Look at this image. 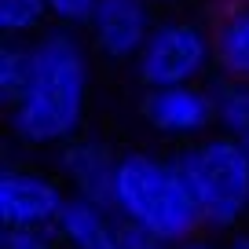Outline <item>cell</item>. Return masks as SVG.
<instances>
[{
	"mask_svg": "<svg viewBox=\"0 0 249 249\" xmlns=\"http://www.w3.org/2000/svg\"><path fill=\"white\" fill-rule=\"evenodd\" d=\"M52 26L55 22L44 0H0V33H4V40H37Z\"/></svg>",
	"mask_w": 249,
	"mask_h": 249,
	"instance_id": "7c38bea8",
	"label": "cell"
},
{
	"mask_svg": "<svg viewBox=\"0 0 249 249\" xmlns=\"http://www.w3.org/2000/svg\"><path fill=\"white\" fill-rule=\"evenodd\" d=\"M150 4H154V8L161 11V15H165V11H176L179 4H183V0H150Z\"/></svg>",
	"mask_w": 249,
	"mask_h": 249,
	"instance_id": "d6986e66",
	"label": "cell"
},
{
	"mask_svg": "<svg viewBox=\"0 0 249 249\" xmlns=\"http://www.w3.org/2000/svg\"><path fill=\"white\" fill-rule=\"evenodd\" d=\"M117 161H121V150H114V143H107L103 136L85 132L55 154V172L66 183L70 198L114 209Z\"/></svg>",
	"mask_w": 249,
	"mask_h": 249,
	"instance_id": "ba28073f",
	"label": "cell"
},
{
	"mask_svg": "<svg viewBox=\"0 0 249 249\" xmlns=\"http://www.w3.org/2000/svg\"><path fill=\"white\" fill-rule=\"evenodd\" d=\"M183 249H227L220 238H213V234H202V238H195V242H187Z\"/></svg>",
	"mask_w": 249,
	"mask_h": 249,
	"instance_id": "e0dca14e",
	"label": "cell"
},
{
	"mask_svg": "<svg viewBox=\"0 0 249 249\" xmlns=\"http://www.w3.org/2000/svg\"><path fill=\"white\" fill-rule=\"evenodd\" d=\"M95 55L81 30L52 26L33 40V70L11 103L8 132L22 150H55L88 132Z\"/></svg>",
	"mask_w": 249,
	"mask_h": 249,
	"instance_id": "6da1fadb",
	"label": "cell"
},
{
	"mask_svg": "<svg viewBox=\"0 0 249 249\" xmlns=\"http://www.w3.org/2000/svg\"><path fill=\"white\" fill-rule=\"evenodd\" d=\"M33 70V40H0V107L8 110L22 95Z\"/></svg>",
	"mask_w": 249,
	"mask_h": 249,
	"instance_id": "4fadbf2b",
	"label": "cell"
},
{
	"mask_svg": "<svg viewBox=\"0 0 249 249\" xmlns=\"http://www.w3.org/2000/svg\"><path fill=\"white\" fill-rule=\"evenodd\" d=\"M224 246L227 249H249V227H246V231H238V234H231Z\"/></svg>",
	"mask_w": 249,
	"mask_h": 249,
	"instance_id": "ac0fdd59",
	"label": "cell"
},
{
	"mask_svg": "<svg viewBox=\"0 0 249 249\" xmlns=\"http://www.w3.org/2000/svg\"><path fill=\"white\" fill-rule=\"evenodd\" d=\"M0 249H66L55 231H4Z\"/></svg>",
	"mask_w": 249,
	"mask_h": 249,
	"instance_id": "9a60e30c",
	"label": "cell"
},
{
	"mask_svg": "<svg viewBox=\"0 0 249 249\" xmlns=\"http://www.w3.org/2000/svg\"><path fill=\"white\" fill-rule=\"evenodd\" d=\"M213 95H216V132L234 140L249 154V85L216 77Z\"/></svg>",
	"mask_w": 249,
	"mask_h": 249,
	"instance_id": "8fae6325",
	"label": "cell"
},
{
	"mask_svg": "<svg viewBox=\"0 0 249 249\" xmlns=\"http://www.w3.org/2000/svg\"><path fill=\"white\" fill-rule=\"evenodd\" d=\"M55 234L66 249H128V227L114 216V209L81 198H70Z\"/></svg>",
	"mask_w": 249,
	"mask_h": 249,
	"instance_id": "9c48e42d",
	"label": "cell"
},
{
	"mask_svg": "<svg viewBox=\"0 0 249 249\" xmlns=\"http://www.w3.org/2000/svg\"><path fill=\"white\" fill-rule=\"evenodd\" d=\"M70 205V191L55 169L4 161L0 169V220L4 231H55Z\"/></svg>",
	"mask_w": 249,
	"mask_h": 249,
	"instance_id": "5b68a950",
	"label": "cell"
},
{
	"mask_svg": "<svg viewBox=\"0 0 249 249\" xmlns=\"http://www.w3.org/2000/svg\"><path fill=\"white\" fill-rule=\"evenodd\" d=\"M216 77L249 85V0H224L213 15Z\"/></svg>",
	"mask_w": 249,
	"mask_h": 249,
	"instance_id": "30bf717a",
	"label": "cell"
},
{
	"mask_svg": "<svg viewBox=\"0 0 249 249\" xmlns=\"http://www.w3.org/2000/svg\"><path fill=\"white\" fill-rule=\"evenodd\" d=\"M114 216L128 231H140L154 242L183 249L202 238V216L187 191L172 154L147 147L121 150L114 179Z\"/></svg>",
	"mask_w": 249,
	"mask_h": 249,
	"instance_id": "7a4b0ae2",
	"label": "cell"
},
{
	"mask_svg": "<svg viewBox=\"0 0 249 249\" xmlns=\"http://www.w3.org/2000/svg\"><path fill=\"white\" fill-rule=\"evenodd\" d=\"M128 249H172V246L154 242V238H147V234H140V231H128Z\"/></svg>",
	"mask_w": 249,
	"mask_h": 249,
	"instance_id": "2e32d148",
	"label": "cell"
},
{
	"mask_svg": "<svg viewBox=\"0 0 249 249\" xmlns=\"http://www.w3.org/2000/svg\"><path fill=\"white\" fill-rule=\"evenodd\" d=\"M132 77L143 92L216 81V40L213 26L183 11H165L150 33L147 48L132 62Z\"/></svg>",
	"mask_w": 249,
	"mask_h": 249,
	"instance_id": "277c9868",
	"label": "cell"
},
{
	"mask_svg": "<svg viewBox=\"0 0 249 249\" xmlns=\"http://www.w3.org/2000/svg\"><path fill=\"white\" fill-rule=\"evenodd\" d=\"M140 117L158 140L176 150L216 132V95L213 85L154 88L140 95Z\"/></svg>",
	"mask_w": 249,
	"mask_h": 249,
	"instance_id": "8992f818",
	"label": "cell"
},
{
	"mask_svg": "<svg viewBox=\"0 0 249 249\" xmlns=\"http://www.w3.org/2000/svg\"><path fill=\"white\" fill-rule=\"evenodd\" d=\"M195 198L202 231L231 238L249 224V154L234 140L213 132L198 143L169 150Z\"/></svg>",
	"mask_w": 249,
	"mask_h": 249,
	"instance_id": "3957f363",
	"label": "cell"
},
{
	"mask_svg": "<svg viewBox=\"0 0 249 249\" xmlns=\"http://www.w3.org/2000/svg\"><path fill=\"white\" fill-rule=\"evenodd\" d=\"M158 18H161V11L150 0H99L81 33L95 59L132 70V62L147 48Z\"/></svg>",
	"mask_w": 249,
	"mask_h": 249,
	"instance_id": "52a82bcc",
	"label": "cell"
},
{
	"mask_svg": "<svg viewBox=\"0 0 249 249\" xmlns=\"http://www.w3.org/2000/svg\"><path fill=\"white\" fill-rule=\"evenodd\" d=\"M44 4H48V11H52V22H55V26H66V30H85L99 0H44Z\"/></svg>",
	"mask_w": 249,
	"mask_h": 249,
	"instance_id": "5bb4252c",
	"label": "cell"
}]
</instances>
